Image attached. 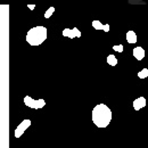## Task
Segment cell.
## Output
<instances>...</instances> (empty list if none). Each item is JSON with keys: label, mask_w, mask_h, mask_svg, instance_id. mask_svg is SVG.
<instances>
[{"label": "cell", "mask_w": 148, "mask_h": 148, "mask_svg": "<svg viewBox=\"0 0 148 148\" xmlns=\"http://www.w3.org/2000/svg\"><path fill=\"white\" fill-rule=\"evenodd\" d=\"M91 120L93 124L98 128H106L112 121V111L105 104H98L93 107L91 113Z\"/></svg>", "instance_id": "1"}, {"label": "cell", "mask_w": 148, "mask_h": 148, "mask_svg": "<svg viewBox=\"0 0 148 148\" xmlns=\"http://www.w3.org/2000/svg\"><path fill=\"white\" fill-rule=\"evenodd\" d=\"M46 39L47 29L45 26H34L26 34V41L31 46H40L46 41Z\"/></svg>", "instance_id": "2"}, {"label": "cell", "mask_w": 148, "mask_h": 148, "mask_svg": "<svg viewBox=\"0 0 148 148\" xmlns=\"http://www.w3.org/2000/svg\"><path fill=\"white\" fill-rule=\"evenodd\" d=\"M24 104H25L27 107H30V108L40 110V108L45 107L46 101H45V99H38V100H36V99L31 98L30 96H26V97H24Z\"/></svg>", "instance_id": "3"}, {"label": "cell", "mask_w": 148, "mask_h": 148, "mask_svg": "<svg viewBox=\"0 0 148 148\" xmlns=\"http://www.w3.org/2000/svg\"><path fill=\"white\" fill-rule=\"evenodd\" d=\"M31 125V120H24V121H22L21 123L18 124V127L16 128L15 130V138H19V137H22V134L27 130V128Z\"/></svg>", "instance_id": "4"}, {"label": "cell", "mask_w": 148, "mask_h": 148, "mask_svg": "<svg viewBox=\"0 0 148 148\" xmlns=\"http://www.w3.org/2000/svg\"><path fill=\"white\" fill-rule=\"evenodd\" d=\"M62 34L64 37L70 38V39H74V38H81L82 33L80 32V30L77 27H73V29H64Z\"/></svg>", "instance_id": "5"}, {"label": "cell", "mask_w": 148, "mask_h": 148, "mask_svg": "<svg viewBox=\"0 0 148 148\" xmlns=\"http://www.w3.org/2000/svg\"><path fill=\"white\" fill-rule=\"evenodd\" d=\"M144 107H146V98L145 97H139L133 101V108L134 111H140Z\"/></svg>", "instance_id": "6"}, {"label": "cell", "mask_w": 148, "mask_h": 148, "mask_svg": "<svg viewBox=\"0 0 148 148\" xmlns=\"http://www.w3.org/2000/svg\"><path fill=\"white\" fill-rule=\"evenodd\" d=\"M132 54H133V57H134L137 60H143L145 55H146L145 49H144L143 47H136V48H133Z\"/></svg>", "instance_id": "7"}, {"label": "cell", "mask_w": 148, "mask_h": 148, "mask_svg": "<svg viewBox=\"0 0 148 148\" xmlns=\"http://www.w3.org/2000/svg\"><path fill=\"white\" fill-rule=\"evenodd\" d=\"M92 27L95 30H103L105 32H108L110 31V25L108 24H101L99 21H93Z\"/></svg>", "instance_id": "8"}, {"label": "cell", "mask_w": 148, "mask_h": 148, "mask_svg": "<svg viewBox=\"0 0 148 148\" xmlns=\"http://www.w3.org/2000/svg\"><path fill=\"white\" fill-rule=\"evenodd\" d=\"M127 41L129 43H136L137 42V34L134 33V31L130 30L127 32Z\"/></svg>", "instance_id": "9"}, {"label": "cell", "mask_w": 148, "mask_h": 148, "mask_svg": "<svg viewBox=\"0 0 148 148\" xmlns=\"http://www.w3.org/2000/svg\"><path fill=\"white\" fill-rule=\"evenodd\" d=\"M107 63H108L110 66H116L119 60H117V58L114 55H108L107 56Z\"/></svg>", "instance_id": "10"}, {"label": "cell", "mask_w": 148, "mask_h": 148, "mask_svg": "<svg viewBox=\"0 0 148 148\" xmlns=\"http://www.w3.org/2000/svg\"><path fill=\"white\" fill-rule=\"evenodd\" d=\"M137 75H138V77H139V79H146V77L148 76V69H146V67H145V69H143L140 72H138Z\"/></svg>", "instance_id": "11"}, {"label": "cell", "mask_w": 148, "mask_h": 148, "mask_svg": "<svg viewBox=\"0 0 148 148\" xmlns=\"http://www.w3.org/2000/svg\"><path fill=\"white\" fill-rule=\"evenodd\" d=\"M54 12H55V7H50V8L45 13V18H50V17L53 16Z\"/></svg>", "instance_id": "12"}, {"label": "cell", "mask_w": 148, "mask_h": 148, "mask_svg": "<svg viewBox=\"0 0 148 148\" xmlns=\"http://www.w3.org/2000/svg\"><path fill=\"white\" fill-rule=\"evenodd\" d=\"M113 50L122 53L123 51V45H115V46H113Z\"/></svg>", "instance_id": "13"}, {"label": "cell", "mask_w": 148, "mask_h": 148, "mask_svg": "<svg viewBox=\"0 0 148 148\" xmlns=\"http://www.w3.org/2000/svg\"><path fill=\"white\" fill-rule=\"evenodd\" d=\"M27 7H29L31 10H33V9L36 8V5H27Z\"/></svg>", "instance_id": "14"}]
</instances>
